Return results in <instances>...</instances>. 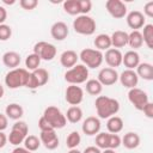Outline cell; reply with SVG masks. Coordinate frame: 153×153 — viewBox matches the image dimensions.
I'll use <instances>...</instances> for the list:
<instances>
[{
    "label": "cell",
    "mask_w": 153,
    "mask_h": 153,
    "mask_svg": "<svg viewBox=\"0 0 153 153\" xmlns=\"http://www.w3.org/2000/svg\"><path fill=\"white\" fill-rule=\"evenodd\" d=\"M94 105H96L98 118H103V120L115 116L120 111L118 100L111 97H106V96H98L96 98Z\"/></svg>",
    "instance_id": "6da1fadb"
},
{
    "label": "cell",
    "mask_w": 153,
    "mask_h": 153,
    "mask_svg": "<svg viewBox=\"0 0 153 153\" xmlns=\"http://www.w3.org/2000/svg\"><path fill=\"white\" fill-rule=\"evenodd\" d=\"M65 80L69 85H80L88 80V68L82 63H76L65 73Z\"/></svg>",
    "instance_id": "7a4b0ae2"
},
{
    "label": "cell",
    "mask_w": 153,
    "mask_h": 153,
    "mask_svg": "<svg viewBox=\"0 0 153 153\" xmlns=\"http://www.w3.org/2000/svg\"><path fill=\"white\" fill-rule=\"evenodd\" d=\"M96 27H97L96 20L87 14L76 16V18L73 20V29L79 35L91 36L94 33Z\"/></svg>",
    "instance_id": "3957f363"
},
{
    "label": "cell",
    "mask_w": 153,
    "mask_h": 153,
    "mask_svg": "<svg viewBox=\"0 0 153 153\" xmlns=\"http://www.w3.org/2000/svg\"><path fill=\"white\" fill-rule=\"evenodd\" d=\"M27 76H29V71L26 68H19L18 67V68L11 69L5 75V85L12 90L23 87L26 84Z\"/></svg>",
    "instance_id": "277c9868"
},
{
    "label": "cell",
    "mask_w": 153,
    "mask_h": 153,
    "mask_svg": "<svg viewBox=\"0 0 153 153\" xmlns=\"http://www.w3.org/2000/svg\"><path fill=\"white\" fill-rule=\"evenodd\" d=\"M79 59L82 61V65L86 66L87 68L100 67V65L104 61L103 53L97 50V49H92V48L82 49L80 51V54H79Z\"/></svg>",
    "instance_id": "5b68a950"
},
{
    "label": "cell",
    "mask_w": 153,
    "mask_h": 153,
    "mask_svg": "<svg viewBox=\"0 0 153 153\" xmlns=\"http://www.w3.org/2000/svg\"><path fill=\"white\" fill-rule=\"evenodd\" d=\"M43 117L49 122V124L55 130L56 129H62L67 123L66 116L62 114V111L59 108L53 106V105L45 108V110L43 112Z\"/></svg>",
    "instance_id": "8992f818"
},
{
    "label": "cell",
    "mask_w": 153,
    "mask_h": 153,
    "mask_svg": "<svg viewBox=\"0 0 153 153\" xmlns=\"http://www.w3.org/2000/svg\"><path fill=\"white\" fill-rule=\"evenodd\" d=\"M29 133V127L26 122L24 121H16L14 124L12 126V129L10 131V135L7 136V140L11 145L13 146H19L20 143L24 142L25 137L27 136Z\"/></svg>",
    "instance_id": "52a82bcc"
},
{
    "label": "cell",
    "mask_w": 153,
    "mask_h": 153,
    "mask_svg": "<svg viewBox=\"0 0 153 153\" xmlns=\"http://www.w3.org/2000/svg\"><path fill=\"white\" fill-rule=\"evenodd\" d=\"M49 80V72L45 68H37L32 72H29V76L26 79L25 87L35 90L41 86H44Z\"/></svg>",
    "instance_id": "ba28073f"
},
{
    "label": "cell",
    "mask_w": 153,
    "mask_h": 153,
    "mask_svg": "<svg viewBox=\"0 0 153 153\" xmlns=\"http://www.w3.org/2000/svg\"><path fill=\"white\" fill-rule=\"evenodd\" d=\"M33 54L38 55L41 60L51 61L56 56V47L49 42L41 41L33 45Z\"/></svg>",
    "instance_id": "9c48e42d"
},
{
    "label": "cell",
    "mask_w": 153,
    "mask_h": 153,
    "mask_svg": "<svg viewBox=\"0 0 153 153\" xmlns=\"http://www.w3.org/2000/svg\"><path fill=\"white\" fill-rule=\"evenodd\" d=\"M128 99L133 104V106L136 110H140V111H142L143 106L149 102V98H148L147 92H145L143 90L137 88V87L130 88L128 91Z\"/></svg>",
    "instance_id": "30bf717a"
},
{
    "label": "cell",
    "mask_w": 153,
    "mask_h": 153,
    "mask_svg": "<svg viewBox=\"0 0 153 153\" xmlns=\"http://www.w3.org/2000/svg\"><path fill=\"white\" fill-rule=\"evenodd\" d=\"M105 8L109 14L116 19H121L127 16V6L121 0H108L105 2Z\"/></svg>",
    "instance_id": "8fae6325"
},
{
    "label": "cell",
    "mask_w": 153,
    "mask_h": 153,
    "mask_svg": "<svg viewBox=\"0 0 153 153\" xmlns=\"http://www.w3.org/2000/svg\"><path fill=\"white\" fill-rule=\"evenodd\" d=\"M65 98H66V102L72 106L79 105L84 99V91L78 85H69L66 88Z\"/></svg>",
    "instance_id": "7c38bea8"
},
{
    "label": "cell",
    "mask_w": 153,
    "mask_h": 153,
    "mask_svg": "<svg viewBox=\"0 0 153 153\" xmlns=\"http://www.w3.org/2000/svg\"><path fill=\"white\" fill-rule=\"evenodd\" d=\"M103 86H111L118 80V73L115 68L105 67L102 68L98 73V79H97Z\"/></svg>",
    "instance_id": "4fadbf2b"
},
{
    "label": "cell",
    "mask_w": 153,
    "mask_h": 153,
    "mask_svg": "<svg viewBox=\"0 0 153 153\" xmlns=\"http://www.w3.org/2000/svg\"><path fill=\"white\" fill-rule=\"evenodd\" d=\"M100 127H102L100 120L96 116H90L82 122L81 129H82L84 134H86L88 136H92V135H97L100 131Z\"/></svg>",
    "instance_id": "5bb4252c"
},
{
    "label": "cell",
    "mask_w": 153,
    "mask_h": 153,
    "mask_svg": "<svg viewBox=\"0 0 153 153\" xmlns=\"http://www.w3.org/2000/svg\"><path fill=\"white\" fill-rule=\"evenodd\" d=\"M122 56L123 54L121 53V50L116 48H110L105 51V54H103V59L110 68L120 67L122 65Z\"/></svg>",
    "instance_id": "9a60e30c"
},
{
    "label": "cell",
    "mask_w": 153,
    "mask_h": 153,
    "mask_svg": "<svg viewBox=\"0 0 153 153\" xmlns=\"http://www.w3.org/2000/svg\"><path fill=\"white\" fill-rule=\"evenodd\" d=\"M118 80L127 88H134L137 86L139 76L134 69H124L121 74H118Z\"/></svg>",
    "instance_id": "2e32d148"
},
{
    "label": "cell",
    "mask_w": 153,
    "mask_h": 153,
    "mask_svg": "<svg viewBox=\"0 0 153 153\" xmlns=\"http://www.w3.org/2000/svg\"><path fill=\"white\" fill-rule=\"evenodd\" d=\"M39 140H41V143H43V146L49 149V151H53V149H56L59 147V137H57V134L55 130H48V131H41V135H39Z\"/></svg>",
    "instance_id": "e0dca14e"
},
{
    "label": "cell",
    "mask_w": 153,
    "mask_h": 153,
    "mask_svg": "<svg viewBox=\"0 0 153 153\" xmlns=\"http://www.w3.org/2000/svg\"><path fill=\"white\" fill-rule=\"evenodd\" d=\"M126 17H127V19H126L127 20V25L130 29H133V31L142 29L145 26L146 19H145V16L142 14V12H140V11H131Z\"/></svg>",
    "instance_id": "ac0fdd59"
},
{
    "label": "cell",
    "mask_w": 153,
    "mask_h": 153,
    "mask_svg": "<svg viewBox=\"0 0 153 153\" xmlns=\"http://www.w3.org/2000/svg\"><path fill=\"white\" fill-rule=\"evenodd\" d=\"M69 33V29L63 22H55L50 27V35L55 41H63L67 38Z\"/></svg>",
    "instance_id": "d6986e66"
},
{
    "label": "cell",
    "mask_w": 153,
    "mask_h": 153,
    "mask_svg": "<svg viewBox=\"0 0 153 153\" xmlns=\"http://www.w3.org/2000/svg\"><path fill=\"white\" fill-rule=\"evenodd\" d=\"M140 142H141V139H140L139 134L135 131H128L121 139V145H123L127 149H134V148L139 147Z\"/></svg>",
    "instance_id": "ffe728a7"
},
{
    "label": "cell",
    "mask_w": 153,
    "mask_h": 153,
    "mask_svg": "<svg viewBox=\"0 0 153 153\" xmlns=\"http://www.w3.org/2000/svg\"><path fill=\"white\" fill-rule=\"evenodd\" d=\"M79 59V55L74 51V50H65L61 55H60V63L66 67V68H72L73 66L76 65Z\"/></svg>",
    "instance_id": "44dd1931"
},
{
    "label": "cell",
    "mask_w": 153,
    "mask_h": 153,
    "mask_svg": "<svg viewBox=\"0 0 153 153\" xmlns=\"http://www.w3.org/2000/svg\"><path fill=\"white\" fill-rule=\"evenodd\" d=\"M122 63L127 67V69H134L140 63V55L135 50H129L122 56Z\"/></svg>",
    "instance_id": "7402d4cb"
},
{
    "label": "cell",
    "mask_w": 153,
    "mask_h": 153,
    "mask_svg": "<svg viewBox=\"0 0 153 153\" xmlns=\"http://www.w3.org/2000/svg\"><path fill=\"white\" fill-rule=\"evenodd\" d=\"M110 39H111V47L120 49L128 44V33L126 31L117 30L110 36Z\"/></svg>",
    "instance_id": "603a6c76"
},
{
    "label": "cell",
    "mask_w": 153,
    "mask_h": 153,
    "mask_svg": "<svg viewBox=\"0 0 153 153\" xmlns=\"http://www.w3.org/2000/svg\"><path fill=\"white\" fill-rule=\"evenodd\" d=\"M22 59H20V55L17 53V51H6L4 55H2V63L11 68V69H14V68H18L19 63H20Z\"/></svg>",
    "instance_id": "cb8c5ba5"
},
{
    "label": "cell",
    "mask_w": 153,
    "mask_h": 153,
    "mask_svg": "<svg viewBox=\"0 0 153 153\" xmlns=\"http://www.w3.org/2000/svg\"><path fill=\"white\" fill-rule=\"evenodd\" d=\"M136 74L143 80H153V66L149 62H140L136 67Z\"/></svg>",
    "instance_id": "d4e9b609"
},
{
    "label": "cell",
    "mask_w": 153,
    "mask_h": 153,
    "mask_svg": "<svg viewBox=\"0 0 153 153\" xmlns=\"http://www.w3.org/2000/svg\"><path fill=\"white\" fill-rule=\"evenodd\" d=\"M5 115L7 116V118L10 120H14V121H19L23 115H24V109L22 108V105L17 104V103H11L6 106L5 109Z\"/></svg>",
    "instance_id": "484cf974"
},
{
    "label": "cell",
    "mask_w": 153,
    "mask_h": 153,
    "mask_svg": "<svg viewBox=\"0 0 153 153\" xmlns=\"http://www.w3.org/2000/svg\"><path fill=\"white\" fill-rule=\"evenodd\" d=\"M93 44L96 47L97 50L99 51H103V50H108L111 48V39H110V36L106 35V33H99L96 36L94 41H93Z\"/></svg>",
    "instance_id": "4316f807"
},
{
    "label": "cell",
    "mask_w": 153,
    "mask_h": 153,
    "mask_svg": "<svg viewBox=\"0 0 153 153\" xmlns=\"http://www.w3.org/2000/svg\"><path fill=\"white\" fill-rule=\"evenodd\" d=\"M106 128L109 130V133L111 134H118L122 129H123V120L118 116H111L108 118L106 122Z\"/></svg>",
    "instance_id": "83f0119b"
},
{
    "label": "cell",
    "mask_w": 153,
    "mask_h": 153,
    "mask_svg": "<svg viewBox=\"0 0 153 153\" xmlns=\"http://www.w3.org/2000/svg\"><path fill=\"white\" fill-rule=\"evenodd\" d=\"M128 44L130 45V48H133V50L142 47L143 39H142V35L139 30H134L130 33H128Z\"/></svg>",
    "instance_id": "f1b7e54d"
},
{
    "label": "cell",
    "mask_w": 153,
    "mask_h": 153,
    "mask_svg": "<svg viewBox=\"0 0 153 153\" xmlns=\"http://www.w3.org/2000/svg\"><path fill=\"white\" fill-rule=\"evenodd\" d=\"M65 116H66V120L69 121L71 123H78V122H80L81 118H82V110H81V108L78 106V105L71 106V108L67 110V112H66Z\"/></svg>",
    "instance_id": "f546056e"
},
{
    "label": "cell",
    "mask_w": 153,
    "mask_h": 153,
    "mask_svg": "<svg viewBox=\"0 0 153 153\" xmlns=\"http://www.w3.org/2000/svg\"><path fill=\"white\" fill-rule=\"evenodd\" d=\"M63 10L66 13L71 16H80V6L79 0H66L62 4Z\"/></svg>",
    "instance_id": "4dcf8cb0"
},
{
    "label": "cell",
    "mask_w": 153,
    "mask_h": 153,
    "mask_svg": "<svg viewBox=\"0 0 153 153\" xmlns=\"http://www.w3.org/2000/svg\"><path fill=\"white\" fill-rule=\"evenodd\" d=\"M103 85L97 79H88L86 81V92L91 96H98L102 93Z\"/></svg>",
    "instance_id": "1f68e13d"
},
{
    "label": "cell",
    "mask_w": 153,
    "mask_h": 153,
    "mask_svg": "<svg viewBox=\"0 0 153 153\" xmlns=\"http://www.w3.org/2000/svg\"><path fill=\"white\" fill-rule=\"evenodd\" d=\"M143 43L147 45V48L153 49V25L152 24H145L143 31L141 32Z\"/></svg>",
    "instance_id": "d6a6232c"
},
{
    "label": "cell",
    "mask_w": 153,
    "mask_h": 153,
    "mask_svg": "<svg viewBox=\"0 0 153 153\" xmlns=\"http://www.w3.org/2000/svg\"><path fill=\"white\" fill-rule=\"evenodd\" d=\"M24 147L27 149V151H30V152H35V151H37L38 148H39V146H41V140L36 136V135H27L26 137H25V140H24Z\"/></svg>",
    "instance_id": "836d02e7"
},
{
    "label": "cell",
    "mask_w": 153,
    "mask_h": 153,
    "mask_svg": "<svg viewBox=\"0 0 153 153\" xmlns=\"http://www.w3.org/2000/svg\"><path fill=\"white\" fill-rule=\"evenodd\" d=\"M41 61H42V60L38 57V55H36V54L32 53V54H30V55L26 56V59H25V67H26L27 71L32 72V71L39 68Z\"/></svg>",
    "instance_id": "e575fe53"
},
{
    "label": "cell",
    "mask_w": 153,
    "mask_h": 153,
    "mask_svg": "<svg viewBox=\"0 0 153 153\" xmlns=\"http://www.w3.org/2000/svg\"><path fill=\"white\" fill-rule=\"evenodd\" d=\"M80 141H81V136L80 134L76 131V130H73L69 133V135L67 136L66 139V146L72 149V148H76L79 145H80Z\"/></svg>",
    "instance_id": "d590c367"
},
{
    "label": "cell",
    "mask_w": 153,
    "mask_h": 153,
    "mask_svg": "<svg viewBox=\"0 0 153 153\" xmlns=\"http://www.w3.org/2000/svg\"><path fill=\"white\" fill-rule=\"evenodd\" d=\"M96 147L99 149H108V133H98L96 135Z\"/></svg>",
    "instance_id": "8d00e7d4"
},
{
    "label": "cell",
    "mask_w": 153,
    "mask_h": 153,
    "mask_svg": "<svg viewBox=\"0 0 153 153\" xmlns=\"http://www.w3.org/2000/svg\"><path fill=\"white\" fill-rule=\"evenodd\" d=\"M121 146V137L118 134H111L108 133V148L109 149H116Z\"/></svg>",
    "instance_id": "74e56055"
},
{
    "label": "cell",
    "mask_w": 153,
    "mask_h": 153,
    "mask_svg": "<svg viewBox=\"0 0 153 153\" xmlns=\"http://www.w3.org/2000/svg\"><path fill=\"white\" fill-rule=\"evenodd\" d=\"M12 36V29L7 24L0 25V41H7Z\"/></svg>",
    "instance_id": "f35d334b"
},
{
    "label": "cell",
    "mask_w": 153,
    "mask_h": 153,
    "mask_svg": "<svg viewBox=\"0 0 153 153\" xmlns=\"http://www.w3.org/2000/svg\"><path fill=\"white\" fill-rule=\"evenodd\" d=\"M19 5L23 10H26V11H32L37 7L38 5V1L37 0H20L19 1Z\"/></svg>",
    "instance_id": "ab89813d"
},
{
    "label": "cell",
    "mask_w": 153,
    "mask_h": 153,
    "mask_svg": "<svg viewBox=\"0 0 153 153\" xmlns=\"http://www.w3.org/2000/svg\"><path fill=\"white\" fill-rule=\"evenodd\" d=\"M80 14H87L92 8V2L90 0H79Z\"/></svg>",
    "instance_id": "60d3db41"
},
{
    "label": "cell",
    "mask_w": 153,
    "mask_h": 153,
    "mask_svg": "<svg viewBox=\"0 0 153 153\" xmlns=\"http://www.w3.org/2000/svg\"><path fill=\"white\" fill-rule=\"evenodd\" d=\"M38 128L41 131H48V130H55L53 129V127L49 124V122L42 116L39 120H38Z\"/></svg>",
    "instance_id": "b9f144b4"
},
{
    "label": "cell",
    "mask_w": 153,
    "mask_h": 153,
    "mask_svg": "<svg viewBox=\"0 0 153 153\" xmlns=\"http://www.w3.org/2000/svg\"><path fill=\"white\" fill-rule=\"evenodd\" d=\"M143 16L152 18L153 17V1H148L145 6H143Z\"/></svg>",
    "instance_id": "7bdbcfd3"
},
{
    "label": "cell",
    "mask_w": 153,
    "mask_h": 153,
    "mask_svg": "<svg viewBox=\"0 0 153 153\" xmlns=\"http://www.w3.org/2000/svg\"><path fill=\"white\" fill-rule=\"evenodd\" d=\"M142 111H143V114L146 115V117H148V118H153V103L148 102V103L143 106Z\"/></svg>",
    "instance_id": "ee69618b"
},
{
    "label": "cell",
    "mask_w": 153,
    "mask_h": 153,
    "mask_svg": "<svg viewBox=\"0 0 153 153\" xmlns=\"http://www.w3.org/2000/svg\"><path fill=\"white\" fill-rule=\"evenodd\" d=\"M8 127V118L5 114H0V131H4Z\"/></svg>",
    "instance_id": "f6af8a7d"
},
{
    "label": "cell",
    "mask_w": 153,
    "mask_h": 153,
    "mask_svg": "<svg viewBox=\"0 0 153 153\" xmlns=\"http://www.w3.org/2000/svg\"><path fill=\"white\" fill-rule=\"evenodd\" d=\"M7 18V11L4 6H0V25L5 24V20Z\"/></svg>",
    "instance_id": "bcb514c9"
},
{
    "label": "cell",
    "mask_w": 153,
    "mask_h": 153,
    "mask_svg": "<svg viewBox=\"0 0 153 153\" xmlns=\"http://www.w3.org/2000/svg\"><path fill=\"white\" fill-rule=\"evenodd\" d=\"M82 153H102V151L96 146H88V147H86L84 149Z\"/></svg>",
    "instance_id": "7dc6e473"
},
{
    "label": "cell",
    "mask_w": 153,
    "mask_h": 153,
    "mask_svg": "<svg viewBox=\"0 0 153 153\" xmlns=\"http://www.w3.org/2000/svg\"><path fill=\"white\" fill-rule=\"evenodd\" d=\"M7 136H6V134L4 133V131H0V148H2V147H5V145L7 143Z\"/></svg>",
    "instance_id": "c3c4849f"
},
{
    "label": "cell",
    "mask_w": 153,
    "mask_h": 153,
    "mask_svg": "<svg viewBox=\"0 0 153 153\" xmlns=\"http://www.w3.org/2000/svg\"><path fill=\"white\" fill-rule=\"evenodd\" d=\"M12 153H32V152L27 151L25 147H19V146H17V147L12 151Z\"/></svg>",
    "instance_id": "681fc988"
},
{
    "label": "cell",
    "mask_w": 153,
    "mask_h": 153,
    "mask_svg": "<svg viewBox=\"0 0 153 153\" xmlns=\"http://www.w3.org/2000/svg\"><path fill=\"white\" fill-rule=\"evenodd\" d=\"M4 94H5V90H4V86L0 84V99L4 97Z\"/></svg>",
    "instance_id": "f907efd6"
},
{
    "label": "cell",
    "mask_w": 153,
    "mask_h": 153,
    "mask_svg": "<svg viewBox=\"0 0 153 153\" xmlns=\"http://www.w3.org/2000/svg\"><path fill=\"white\" fill-rule=\"evenodd\" d=\"M2 2L6 4V5H13L16 1H14V0H2Z\"/></svg>",
    "instance_id": "816d5d0a"
},
{
    "label": "cell",
    "mask_w": 153,
    "mask_h": 153,
    "mask_svg": "<svg viewBox=\"0 0 153 153\" xmlns=\"http://www.w3.org/2000/svg\"><path fill=\"white\" fill-rule=\"evenodd\" d=\"M67 153H81L79 149H76V148H72V149H69Z\"/></svg>",
    "instance_id": "f5cc1de1"
},
{
    "label": "cell",
    "mask_w": 153,
    "mask_h": 153,
    "mask_svg": "<svg viewBox=\"0 0 153 153\" xmlns=\"http://www.w3.org/2000/svg\"><path fill=\"white\" fill-rule=\"evenodd\" d=\"M102 153H116V152H115V149H109L108 148V149H104Z\"/></svg>",
    "instance_id": "db71d44e"
}]
</instances>
